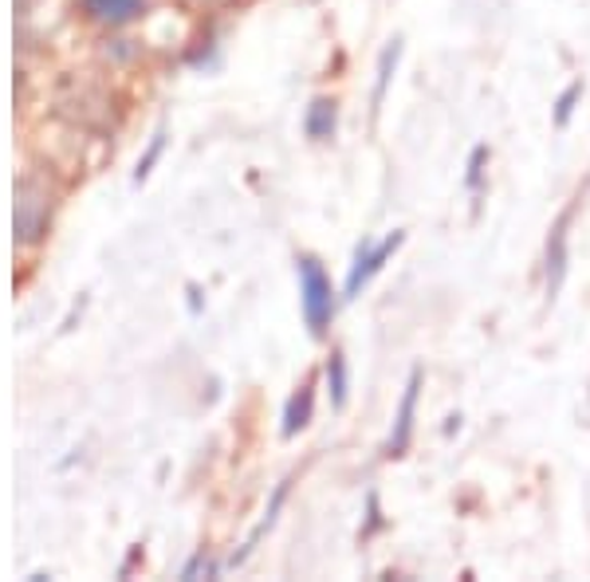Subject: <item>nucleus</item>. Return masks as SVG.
<instances>
[{
    "label": "nucleus",
    "instance_id": "obj_1",
    "mask_svg": "<svg viewBox=\"0 0 590 582\" xmlns=\"http://www.w3.org/2000/svg\"><path fill=\"white\" fill-rule=\"evenodd\" d=\"M300 299L311 335L323 338L335 319V284L315 256H300Z\"/></svg>",
    "mask_w": 590,
    "mask_h": 582
},
{
    "label": "nucleus",
    "instance_id": "obj_2",
    "mask_svg": "<svg viewBox=\"0 0 590 582\" xmlns=\"http://www.w3.org/2000/svg\"><path fill=\"white\" fill-rule=\"evenodd\" d=\"M402 245H405V233H402V228L386 233L382 240H363V245H359V252H354L351 272H347V287H342V299H359V296H363V287L371 284V280L378 276V272H382L386 264H390V256L398 252Z\"/></svg>",
    "mask_w": 590,
    "mask_h": 582
},
{
    "label": "nucleus",
    "instance_id": "obj_3",
    "mask_svg": "<svg viewBox=\"0 0 590 582\" xmlns=\"http://www.w3.org/2000/svg\"><path fill=\"white\" fill-rule=\"evenodd\" d=\"M417 398H422V370H410L402 406H398V418H393V433H390V441H386V457H402V453L410 449V441H414Z\"/></svg>",
    "mask_w": 590,
    "mask_h": 582
},
{
    "label": "nucleus",
    "instance_id": "obj_4",
    "mask_svg": "<svg viewBox=\"0 0 590 582\" xmlns=\"http://www.w3.org/2000/svg\"><path fill=\"white\" fill-rule=\"evenodd\" d=\"M570 209L555 221L548 236V296L555 299L560 296L563 280H567V268H570Z\"/></svg>",
    "mask_w": 590,
    "mask_h": 582
},
{
    "label": "nucleus",
    "instance_id": "obj_5",
    "mask_svg": "<svg viewBox=\"0 0 590 582\" xmlns=\"http://www.w3.org/2000/svg\"><path fill=\"white\" fill-rule=\"evenodd\" d=\"M84 12L103 24H130L146 12V0H84Z\"/></svg>",
    "mask_w": 590,
    "mask_h": 582
},
{
    "label": "nucleus",
    "instance_id": "obj_6",
    "mask_svg": "<svg viewBox=\"0 0 590 582\" xmlns=\"http://www.w3.org/2000/svg\"><path fill=\"white\" fill-rule=\"evenodd\" d=\"M335 126H339V102L335 99H315L307 107V119H303V131H307V138H315V143H327L335 134Z\"/></svg>",
    "mask_w": 590,
    "mask_h": 582
},
{
    "label": "nucleus",
    "instance_id": "obj_7",
    "mask_svg": "<svg viewBox=\"0 0 590 582\" xmlns=\"http://www.w3.org/2000/svg\"><path fill=\"white\" fill-rule=\"evenodd\" d=\"M311 409H315V386H300V394H291L288 409H284V437H296L311 425Z\"/></svg>",
    "mask_w": 590,
    "mask_h": 582
},
{
    "label": "nucleus",
    "instance_id": "obj_8",
    "mask_svg": "<svg viewBox=\"0 0 590 582\" xmlns=\"http://www.w3.org/2000/svg\"><path fill=\"white\" fill-rule=\"evenodd\" d=\"M398 60H402V40H390L378 55V79H374V107H382L386 91H390V79L398 72Z\"/></svg>",
    "mask_w": 590,
    "mask_h": 582
},
{
    "label": "nucleus",
    "instance_id": "obj_9",
    "mask_svg": "<svg viewBox=\"0 0 590 582\" xmlns=\"http://www.w3.org/2000/svg\"><path fill=\"white\" fill-rule=\"evenodd\" d=\"M327 386H331V406H335V409L347 406V394H351V379H347V358H342V350H335V355L327 358Z\"/></svg>",
    "mask_w": 590,
    "mask_h": 582
},
{
    "label": "nucleus",
    "instance_id": "obj_10",
    "mask_svg": "<svg viewBox=\"0 0 590 582\" xmlns=\"http://www.w3.org/2000/svg\"><path fill=\"white\" fill-rule=\"evenodd\" d=\"M579 99H582V83L575 79V83H567V87H563V95L560 99H555V114H551V119H555V126H567L570 123V114H575V107H579Z\"/></svg>",
    "mask_w": 590,
    "mask_h": 582
},
{
    "label": "nucleus",
    "instance_id": "obj_11",
    "mask_svg": "<svg viewBox=\"0 0 590 582\" xmlns=\"http://www.w3.org/2000/svg\"><path fill=\"white\" fill-rule=\"evenodd\" d=\"M485 162H488V146H477V150L468 153V174H465V185L473 194L485 189Z\"/></svg>",
    "mask_w": 590,
    "mask_h": 582
},
{
    "label": "nucleus",
    "instance_id": "obj_12",
    "mask_svg": "<svg viewBox=\"0 0 590 582\" xmlns=\"http://www.w3.org/2000/svg\"><path fill=\"white\" fill-rule=\"evenodd\" d=\"M162 146H166V134H158L154 143H150V150H146V158L138 162V170H135V182H146L150 177V170H154V162L162 158Z\"/></svg>",
    "mask_w": 590,
    "mask_h": 582
},
{
    "label": "nucleus",
    "instance_id": "obj_13",
    "mask_svg": "<svg viewBox=\"0 0 590 582\" xmlns=\"http://www.w3.org/2000/svg\"><path fill=\"white\" fill-rule=\"evenodd\" d=\"M201 571L213 574V571H217V567H213V562H205V559H193V562H189V567H186V571H181V579H197V574H201Z\"/></svg>",
    "mask_w": 590,
    "mask_h": 582
}]
</instances>
